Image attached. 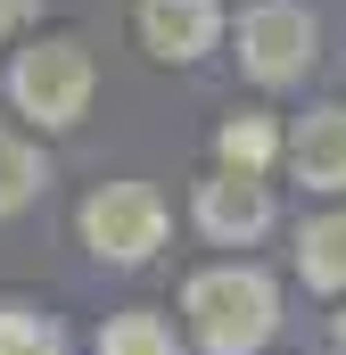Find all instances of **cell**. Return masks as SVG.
<instances>
[{"mask_svg": "<svg viewBox=\"0 0 346 355\" xmlns=\"http://www.w3.org/2000/svg\"><path fill=\"white\" fill-rule=\"evenodd\" d=\"M181 314H190V339L206 355H256L280 331V289L256 265H215L181 289Z\"/></svg>", "mask_w": 346, "mask_h": 355, "instance_id": "cell-1", "label": "cell"}, {"mask_svg": "<svg viewBox=\"0 0 346 355\" xmlns=\"http://www.w3.org/2000/svg\"><path fill=\"white\" fill-rule=\"evenodd\" d=\"M91 50L75 33H33L25 50H17V67H8V99H17V116H33V124H50V132H66V124H83L91 107Z\"/></svg>", "mask_w": 346, "mask_h": 355, "instance_id": "cell-2", "label": "cell"}, {"mask_svg": "<svg viewBox=\"0 0 346 355\" xmlns=\"http://www.w3.org/2000/svg\"><path fill=\"white\" fill-rule=\"evenodd\" d=\"M75 223H83V248L99 265H149L165 248V198L149 182H99Z\"/></svg>", "mask_w": 346, "mask_h": 355, "instance_id": "cell-3", "label": "cell"}, {"mask_svg": "<svg viewBox=\"0 0 346 355\" xmlns=\"http://www.w3.org/2000/svg\"><path fill=\"white\" fill-rule=\"evenodd\" d=\"M239 67L256 83H297L313 67V8L297 0H256L239 17Z\"/></svg>", "mask_w": 346, "mask_h": 355, "instance_id": "cell-4", "label": "cell"}, {"mask_svg": "<svg viewBox=\"0 0 346 355\" xmlns=\"http://www.w3.org/2000/svg\"><path fill=\"white\" fill-rule=\"evenodd\" d=\"M190 215H198V232L215 248H248V240L272 232V190L256 174H215V182H198V207Z\"/></svg>", "mask_w": 346, "mask_h": 355, "instance_id": "cell-5", "label": "cell"}, {"mask_svg": "<svg viewBox=\"0 0 346 355\" xmlns=\"http://www.w3.org/2000/svg\"><path fill=\"white\" fill-rule=\"evenodd\" d=\"M132 25H140L149 58L190 67V58H206V50H215V33H223V8H215V0H140V8H132Z\"/></svg>", "mask_w": 346, "mask_h": 355, "instance_id": "cell-6", "label": "cell"}, {"mask_svg": "<svg viewBox=\"0 0 346 355\" xmlns=\"http://www.w3.org/2000/svg\"><path fill=\"white\" fill-rule=\"evenodd\" d=\"M289 174L305 190H346V107H313L289 132Z\"/></svg>", "mask_w": 346, "mask_h": 355, "instance_id": "cell-7", "label": "cell"}, {"mask_svg": "<svg viewBox=\"0 0 346 355\" xmlns=\"http://www.w3.org/2000/svg\"><path fill=\"white\" fill-rule=\"evenodd\" d=\"M280 157V132H272V116H223V132H215V174H256Z\"/></svg>", "mask_w": 346, "mask_h": 355, "instance_id": "cell-8", "label": "cell"}, {"mask_svg": "<svg viewBox=\"0 0 346 355\" xmlns=\"http://www.w3.org/2000/svg\"><path fill=\"white\" fill-rule=\"evenodd\" d=\"M42 190H50V166H42V149H33L25 132H8V124H0V223H8V215H25Z\"/></svg>", "mask_w": 346, "mask_h": 355, "instance_id": "cell-9", "label": "cell"}, {"mask_svg": "<svg viewBox=\"0 0 346 355\" xmlns=\"http://www.w3.org/2000/svg\"><path fill=\"white\" fill-rule=\"evenodd\" d=\"M297 272H305V289H346V215H313L305 223Z\"/></svg>", "mask_w": 346, "mask_h": 355, "instance_id": "cell-10", "label": "cell"}, {"mask_svg": "<svg viewBox=\"0 0 346 355\" xmlns=\"http://www.w3.org/2000/svg\"><path fill=\"white\" fill-rule=\"evenodd\" d=\"M99 355H181V347H173V322H165V314L124 306V314L99 322Z\"/></svg>", "mask_w": 346, "mask_h": 355, "instance_id": "cell-11", "label": "cell"}, {"mask_svg": "<svg viewBox=\"0 0 346 355\" xmlns=\"http://www.w3.org/2000/svg\"><path fill=\"white\" fill-rule=\"evenodd\" d=\"M0 355H75V347H66V331H58L50 314H33V306H0Z\"/></svg>", "mask_w": 346, "mask_h": 355, "instance_id": "cell-12", "label": "cell"}, {"mask_svg": "<svg viewBox=\"0 0 346 355\" xmlns=\"http://www.w3.org/2000/svg\"><path fill=\"white\" fill-rule=\"evenodd\" d=\"M0 8H8V25H25V17H33L42 0H0Z\"/></svg>", "mask_w": 346, "mask_h": 355, "instance_id": "cell-13", "label": "cell"}, {"mask_svg": "<svg viewBox=\"0 0 346 355\" xmlns=\"http://www.w3.org/2000/svg\"><path fill=\"white\" fill-rule=\"evenodd\" d=\"M0 42H8V8H0Z\"/></svg>", "mask_w": 346, "mask_h": 355, "instance_id": "cell-14", "label": "cell"}, {"mask_svg": "<svg viewBox=\"0 0 346 355\" xmlns=\"http://www.w3.org/2000/svg\"><path fill=\"white\" fill-rule=\"evenodd\" d=\"M338 347H346V314H338Z\"/></svg>", "mask_w": 346, "mask_h": 355, "instance_id": "cell-15", "label": "cell"}]
</instances>
